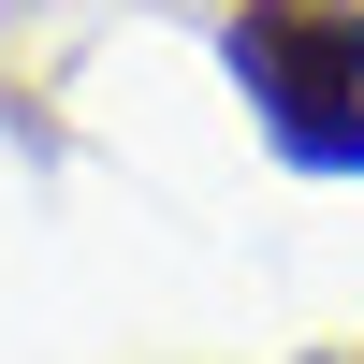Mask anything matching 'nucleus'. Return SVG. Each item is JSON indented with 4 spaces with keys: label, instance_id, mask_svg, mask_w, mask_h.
<instances>
[{
    "label": "nucleus",
    "instance_id": "1",
    "mask_svg": "<svg viewBox=\"0 0 364 364\" xmlns=\"http://www.w3.org/2000/svg\"><path fill=\"white\" fill-rule=\"evenodd\" d=\"M233 87L277 161L364 175V0H233Z\"/></svg>",
    "mask_w": 364,
    "mask_h": 364
}]
</instances>
